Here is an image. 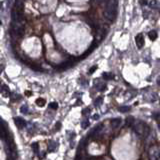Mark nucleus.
Returning a JSON list of instances; mask_svg holds the SVG:
<instances>
[{
    "instance_id": "obj_1",
    "label": "nucleus",
    "mask_w": 160,
    "mask_h": 160,
    "mask_svg": "<svg viewBox=\"0 0 160 160\" xmlns=\"http://www.w3.org/2000/svg\"><path fill=\"white\" fill-rule=\"evenodd\" d=\"M117 14V2L108 1L106 2V6L104 8V16L109 21H113L116 18Z\"/></svg>"
},
{
    "instance_id": "obj_2",
    "label": "nucleus",
    "mask_w": 160,
    "mask_h": 160,
    "mask_svg": "<svg viewBox=\"0 0 160 160\" xmlns=\"http://www.w3.org/2000/svg\"><path fill=\"white\" fill-rule=\"evenodd\" d=\"M132 127H133V131L135 132L136 134H138V135L142 136V137L147 138L150 135V128H149V126L147 125L146 123H144V122L137 120V121H135V123L133 124Z\"/></svg>"
},
{
    "instance_id": "obj_3",
    "label": "nucleus",
    "mask_w": 160,
    "mask_h": 160,
    "mask_svg": "<svg viewBox=\"0 0 160 160\" xmlns=\"http://www.w3.org/2000/svg\"><path fill=\"white\" fill-rule=\"evenodd\" d=\"M149 160H159L160 159V148L157 145H152L148 149Z\"/></svg>"
},
{
    "instance_id": "obj_4",
    "label": "nucleus",
    "mask_w": 160,
    "mask_h": 160,
    "mask_svg": "<svg viewBox=\"0 0 160 160\" xmlns=\"http://www.w3.org/2000/svg\"><path fill=\"white\" fill-rule=\"evenodd\" d=\"M135 43L137 45V47L141 49V48L144 46V36H143L142 33H139V34L136 35L135 37Z\"/></svg>"
},
{
    "instance_id": "obj_5",
    "label": "nucleus",
    "mask_w": 160,
    "mask_h": 160,
    "mask_svg": "<svg viewBox=\"0 0 160 160\" xmlns=\"http://www.w3.org/2000/svg\"><path fill=\"white\" fill-rule=\"evenodd\" d=\"M14 123H15V125L17 126L18 128H23L26 126L25 120H23L22 118H20V117H15V118H14Z\"/></svg>"
},
{
    "instance_id": "obj_6",
    "label": "nucleus",
    "mask_w": 160,
    "mask_h": 160,
    "mask_svg": "<svg viewBox=\"0 0 160 160\" xmlns=\"http://www.w3.org/2000/svg\"><path fill=\"white\" fill-rule=\"evenodd\" d=\"M120 124H121V119L120 118H115V119L111 120V126H112L113 128H117Z\"/></svg>"
},
{
    "instance_id": "obj_7",
    "label": "nucleus",
    "mask_w": 160,
    "mask_h": 160,
    "mask_svg": "<svg viewBox=\"0 0 160 160\" xmlns=\"http://www.w3.org/2000/svg\"><path fill=\"white\" fill-rule=\"evenodd\" d=\"M1 93L3 94L4 96H9V94H10L9 88H8L6 85H2V87H1Z\"/></svg>"
},
{
    "instance_id": "obj_8",
    "label": "nucleus",
    "mask_w": 160,
    "mask_h": 160,
    "mask_svg": "<svg viewBox=\"0 0 160 160\" xmlns=\"http://www.w3.org/2000/svg\"><path fill=\"white\" fill-rule=\"evenodd\" d=\"M126 126H128V127H130V126H133V124L135 123V119L133 118L132 116H129L126 118Z\"/></svg>"
},
{
    "instance_id": "obj_9",
    "label": "nucleus",
    "mask_w": 160,
    "mask_h": 160,
    "mask_svg": "<svg viewBox=\"0 0 160 160\" xmlns=\"http://www.w3.org/2000/svg\"><path fill=\"white\" fill-rule=\"evenodd\" d=\"M55 148H56V143L53 142V141H49V143H48V150L50 152H53L55 150Z\"/></svg>"
},
{
    "instance_id": "obj_10",
    "label": "nucleus",
    "mask_w": 160,
    "mask_h": 160,
    "mask_svg": "<svg viewBox=\"0 0 160 160\" xmlns=\"http://www.w3.org/2000/svg\"><path fill=\"white\" fill-rule=\"evenodd\" d=\"M148 36H149V38H150V40H155L157 38V32L155 30L150 31V32L148 33Z\"/></svg>"
},
{
    "instance_id": "obj_11",
    "label": "nucleus",
    "mask_w": 160,
    "mask_h": 160,
    "mask_svg": "<svg viewBox=\"0 0 160 160\" xmlns=\"http://www.w3.org/2000/svg\"><path fill=\"white\" fill-rule=\"evenodd\" d=\"M36 104L40 107L44 106V105H45V100H44L43 98H39V99L36 100Z\"/></svg>"
},
{
    "instance_id": "obj_12",
    "label": "nucleus",
    "mask_w": 160,
    "mask_h": 160,
    "mask_svg": "<svg viewBox=\"0 0 160 160\" xmlns=\"http://www.w3.org/2000/svg\"><path fill=\"white\" fill-rule=\"evenodd\" d=\"M102 77L104 78L105 80H109L112 78V74L111 73H103L102 74Z\"/></svg>"
},
{
    "instance_id": "obj_13",
    "label": "nucleus",
    "mask_w": 160,
    "mask_h": 160,
    "mask_svg": "<svg viewBox=\"0 0 160 160\" xmlns=\"http://www.w3.org/2000/svg\"><path fill=\"white\" fill-rule=\"evenodd\" d=\"M20 110L23 114H27V113H28L27 112V111H28V107H27V105H23V106H21Z\"/></svg>"
},
{
    "instance_id": "obj_14",
    "label": "nucleus",
    "mask_w": 160,
    "mask_h": 160,
    "mask_svg": "<svg viewBox=\"0 0 160 160\" xmlns=\"http://www.w3.org/2000/svg\"><path fill=\"white\" fill-rule=\"evenodd\" d=\"M130 110V107L129 106H121L119 107V111L121 112H127V111Z\"/></svg>"
},
{
    "instance_id": "obj_15",
    "label": "nucleus",
    "mask_w": 160,
    "mask_h": 160,
    "mask_svg": "<svg viewBox=\"0 0 160 160\" xmlns=\"http://www.w3.org/2000/svg\"><path fill=\"white\" fill-rule=\"evenodd\" d=\"M31 147L33 148L34 152H38V151H39V144H38V143H33V144L31 145Z\"/></svg>"
},
{
    "instance_id": "obj_16",
    "label": "nucleus",
    "mask_w": 160,
    "mask_h": 160,
    "mask_svg": "<svg viewBox=\"0 0 160 160\" xmlns=\"http://www.w3.org/2000/svg\"><path fill=\"white\" fill-rule=\"evenodd\" d=\"M49 108H50V109H54V110H55V109L58 108V104H57L56 102L50 103V104H49Z\"/></svg>"
},
{
    "instance_id": "obj_17",
    "label": "nucleus",
    "mask_w": 160,
    "mask_h": 160,
    "mask_svg": "<svg viewBox=\"0 0 160 160\" xmlns=\"http://www.w3.org/2000/svg\"><path fill=\"white\" fill-rule=\"evenodd\" d=\"M82 128H84V129H85V128H87V126H89V122L87 121V120H85V121H83L82 122Z\"/></svg>"
},
{
    "instance_id": "obj_18",
    "label": "nucleus",
    "mask_w": 160,
    "mask_h": 160,
    "mask_svg": "<svg viewBox=\"0 0 160 160\" xmlns=\"http://www.w3.org/2000/svg\"><path fill=\"white\" fill-rule=\"evenodd\" d=\"M96 69H97V66H96V65H94V66H92L91 68H90V70H89V73H90V74H92V73H93L94 71L96 70Z\"/></svg>"
},
{
    "instance_id": "obj_19",
    "label": "nucleus",
    "mask_w": 160,
    "mask_h": 160,
    "mask_svg": "<svg viewBox=\"0 0 160 160\" xmlns=\"http://www.w3.org/2000/svg\"><path fill=\"white\" fill-rule=\"evenodd\" d=\"M82 113H83V115H86V114H89V113H90V109L89 108H87V109H84V110H83V112H82Z\"/></svg>"
},
{
    "instance_id": "obj_20",
    "label": "nucleus",
    "mask_w": 160,
    "mask_h": 160,
    "mask_svg": "<svg viewBox=\"0 0 160 160\" xmlns=\"http://www.w3.org/2000/svg\"><path fill=\"white\" fill-rule=\"evenodd\" d=\"M153 117H154V118L156 119V120H159L160 114H159V113H154V114H153Z\"/></svg>"
},
{
    "instance_id": "obj_21",
    "label": "nucleus",
    "mask_w": 160,
    "mask_h": 160,
    "mask_svg": "<svg viewBox=\"0 0 160 160\" xmlns=\"http://www.w3.org/2000/svg\"><path fill=\"white\" fill-rule=\"evenodd\" d=\"M101 101H102V98H101V97H99V98H97V99H96V100H95V104H96V105L100 104V102H101Z\"/></svg>"
},
{
    "instance_id": "obj_22",
    "label": "nucleus",
    "mask_w": 160,
    "mask_h": 160,
    "mask_svg": "<svg viewBox=\"0 0 160 160\" xmlns=\"http://www.w3.org/2000/svg\"><path fill=\"white\" fill-rule=\"evenodd\" d=\"M25 94H26L27 96H30V95H31V94H32V93H31L30 91H25Z\"/></svg>"
},
{
    "instance_id": "obj_23",
    "label": "nucleus",
    "mask_w": 160,
    "mask_h": 160,
    "mask_svg": "<svg viewBox=\"0 0 160 160\" xmlns=\"http://www.w3.org/2000/svg\"><path fill=\"white\" fill-rule=\"evenodd\" d=\"M60 125H61V124L59 123V122H58V123H57V125H56V126H57V127H56V129H60Z\"/></svg>"
},
{
    "instance_id": "obj_24",
    "label": "nucleus",
    "mask_w": 160,
    "mask_h": 160,
    "mask_svg": "<svg viewBox=\"0 0 160 160\" xmlns=\"http://www.w3.org/2000/svg\"><path fill=\"white\" fill-rule=\"evenodd\" d=\"M98 117H99V116H98L97 114H96V115H93V119H98Z\"/></svg>"
},
{
    "instance_id": "obj_25",
    "label": "nucleus",
    "mask_w": 160,
    "mask_h": 160,
    "mask_svg": "<svg viewBox=\"0 0 160 160\" xmlns=\"http://www.w3.org/2000/svg\"><path fill=\"white\" fill-rule=\"evenodd\" d=\"M157 83H158L159 85H160V77H158V80H157Z\"/></svg>"
},
{
    "instance_id": "obj_26",
    "label": "nucleus",
    "mask_w": 160,
    "mask_h": 160,
    "mask_svg": "<svg viewBox=\"0 0 160 160\" xmlns=\"http://www.w3.org/2000/svg\"><path fill=\"white\" fill-rule=\"evenodd\" d=\"M159 160H160V159H159Z\"/></svg>"
}]
</instances>
